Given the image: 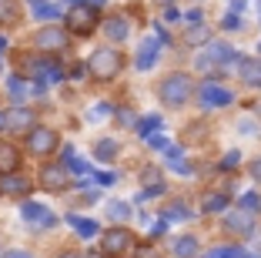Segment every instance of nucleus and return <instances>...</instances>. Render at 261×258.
Wrapping results in <instances>:
<instances>
[{"label": "nucleus", "mask_w": 261, "mask_h": 258, "mask_svg": "<svg viewBox=\"0 0 261 258\" xmlns=\"http://www.w3.org/2000/svg\"><path fill=\"white\" fill-rule=\"evenodd\" d=\"M224 205H228V195H224V191H211V195L201 201V212H221Z\"/></svg>", "instance_id": "nucleus-23"}, {"label": "nucleus", "mask_w": 261, "mask_h": 258, "mask_svg": "<svg viewBox=\"0 0 261 258\" xmlns=\"http://www.w3.org/2000/svg\"><path fill=\"white\" fill-rule=\"evenodd\" d=\"M174 255H177V258H194V255H198V238L181 235V238L174 242Z\"/></svg>", "instance_id": "nucleus-21"}, {"label": "nucleus", "mask_w": 261, "mask_h": 258, "mask_svg": "<svg viewBox=\"0 0 261 258\" xmlns=\"http://www.w3.org/2000/svg\"><path fill=\"white\" fill-rule=\"evenodd\" d=\"M191 98V77L188 74H171L161 81V101L168 107H181Z\"/></svg>", "instance_id": "nucleus-3"}, {"label": "nucleus", "mask_w": 261, "mask_h": 258, "mask_svg": "<svg viewBox=\"0 0 261 258\" xmlns=\"http://www.w3.org/2000/svg\"><path fill=\"white\" fill-rule=\"evenodd\" d=\"M17 165H20V151L7 141H0V171H14Z\"/></svg>", "instance_id": "nucleus-18"}, {"label": "nucleus", "mask_w": 261, "mask_h": 258, "mask_svg": "<svg viewBox=\"0 0 261 258\" xmlns=\"http://www.w3.org/2000/svg\"><path fill=\"white\" fill-rule=\"evenodd\" d=\"M121 124H127V128L134 124V118H130V111H121Z\"/></svg>", "instance_id": "nucleus-35"}, {"label": "nucleus", "mask_w": 261, "mask_h": 258, "mask_svg": "<svg viewBox=\"0 0 261 258\" xmlns=\"http://www.w3.org/2000/svg\"><path fill=\"white\" fill-rule=\"evenodd\" d=\"M108 114H111L108 104H97V107H91V114H87V118H91V121H104Z\"/></svg>", "instance_id": "nucleus-29"}, {"label": "nucleus", "mask_w": 261, "mask_h": 258, "mask_svg": "<svg viewBox=\"0 0 261 258\" xmlns=\"http://www.w3.org/2000/svg\"><path fill=\"white\" fill-rule=\"evenodd\" d=\"M27 4H31V14L37 17V20H57V14H61L50 0H27Z\"/></svg>", "instance_id": "nucleus-17"}, {"label": "nucleus", "mask_w": 261, "mask_h": 258, "mask_svg": "<svg viewBox=\"0 0 261 258\" xmlns=\"http://www.w3.org/2000/svg\"><path fill=\"white\" fill-rule=\"evenodd\" d=\"M221 258H251V255H248L245 248H234V245H231V248H221Z\"/></svg>", "instance_id": "nucleus-30"}, {"label": "nucleus", "mask_w": 261, "mask_h": 258, "mask_svg": "<svg viewBox=\"0 0 261 258\" xmlns=\"http://www.w3.org/2000/svg\"><path fill=\"white\" fill-rule=\"evenodd\" d=\"M40 184H44L47 191H64V188H67V168L47 165L44 171H40Z\"/></svg>", "instance_id": "nucleus-11"}, {"label": "nucleus", "mask_w": 261, "mask_h": 258, "mask_svg": "<svg viewBox=\"0 0 261 258\" xmlns=\"http://www.w3.org/2000/svg\"><path fill=\"white\" fill-rule=\"evenodd\" d=\"M31 124H34V114L27 107H17V111L4 114V128H10V131H27Z\"/></svg>", "instance_id": "nucleus-15"}, {"label": "nucleus", "mask_w": 261, "mask_h": 258, "mask_svg": "<svg viewBox=\"0 0 261 258\" xmlns=\"http://www.w3.org/2000/svg\"><path fill=\"white\" fill-rule=\"evenodd\" d=\"M17 20V4L14 0H0V24H14Z\"/></svg>", "instance_id": "nucleus-24"}, {"label": "nucleus", "mask_w": 261, "mask_h": 258, "mask_svg": "<svg viewBox=\"0 0 261 258\" xmlns=\"http://www.w3.org/2000/svg\"><path fill=\"white\" fill-rule=\"evenodd\" d=\"M258 131V124H251V121H241V134H254Z\"/></svg>", "instance_id": "nucleus-33"}, {"label": "nucleus", "mask_w": 261, "mask_h": 258, "mask_svg": "<svg viewBox=\"0 0 261 258\" xmlns=\"http://www.w3.org/2000/svg\"><path fill=\"white\" fill-rule=\"evenodd\" d=\"M224 228H228L231 235H254V218H251V212H231V215H224Z\"/></svg>", "instance_id": "nucleus-7"}, {"label": "nucleus", "mask_w": 261, "mask_h": 258, "mask_svg": "<svg viewBox=\"0 0 261 258\" xmlns=\"http://www.w3.org/2000/svg\"><path fill=\"white\" fill-rule=\"evenodd\" d=\"M64 4H84V0H64Z\"/></svg>", "instance_id": "nucleus-40"}, {"label": "nucleus", "mask_w": 261, "mask_h": 258, "mask_svg": "<svg viewBox=\"0 0 261 258\" xmlns=\"http://www.w3.org/2000/svg\"><path fill=\"white\" fill-rule=\"evenodd\" d=\"M231 104V91L221 84H201V107H221Z\"/></svg>", "instance_id": "nucleus-9"}, {"label": "nucleus", "mask_w": 261, "mask_h": 258, "mask_svg": "<svg viewBox=\"0 0 261 258\" xmlns=\"http://www.w3.org/2000/svg\"><path fill=\"white\" fill-rule=\"evenodd\" d=\"M27 148H31L34 154H50L57 148V134L50 128H31V134H27Z\"/></svg>", "instance_id": "nucleus-6"}, {"label": "nucleus", "mask_w": 261, "mask_h": 258, "mask_svg": "<svg viewBox=\"0 0 261 258\" xmlns=\"http://www.w3.org/2000/svg\"><path fill=\"white\" fill-rule=\"evenodd\" d=\"M127 215H130V205H124V201H111V205H108V218L124 221Z\"/></svg>", "instance_id": "nucleus-25"}, {"label": "nucleus", "mask_w": 261, "mask_h": 258, "mask_svg": "<svg viewBox=\"0 0 261 258\" xmlns=\"http://www.w3.org/2000/svg\"><path fill=\"white\" fill-rule=\"evenodd\" d=\"M158 47H161V40L158 37H147L144 44L138 47V71H147L158 64Z\"/></svg>", "instance_id": "nucleus-13"}, {"label": "nucleus", "mask_w": 261, "mask_h": 258, "mask_svg": "<svg viewBox=\"0 0 261 258\" xmlns=\"http://www.w3.org/2000/svg\"><path fill=\"white\" fill-rule=\"evenodd\" d=\"M147 145H151L154 151H168V137L164 134H147Z\"/></svg>", "instance_id": "nucleus-27"}, {"label": "nucleus", "mask_w": 261, "mask_h": 258, "mask_svg": "<svg viewBox=\"0 0 261 258\" xmlns=\"http://www.w3.org/2000/svg\"><path fill=\"white\" fill-rule=\"evenodd\" d=\"M67 221L74 225V231L81 238H94V235H97V221H91V218H77V215H70Z\"/></svg>", "instance_id": "nucleus-22"}, {"label": "nucleus", "mask_w": 261, "mask_h": 258, "mask_svg": "<svg viewBox=\"0 0 261 258\" xmlns=\"http://www.w3.org/2000/svg\"><path fill=\"white\" fill-rule=\"evenodd\" d=\"M34 40H37L40 51H64V47H67V34L57 31V27H47V31H40Z\"/></svg>", "instance_id": "nucleus-12"}, {"label": "nucleus", "mask_w": 261, "mask_h": 258, "mask_svg": "<svg viewBox=\"0 0 261 258\" xmlns=\"http://www.w3.org/2000/svg\"><path fill=\"white\" fill-rule=\"evenodd\" d=\"M171 168H174L177 175H191V165H188V161H181V158H174V161H171Z\"/></svg>", "instance_id": "nucleus-31"}, {"label": "nucleus", "mask_w": 261, "mask_h": 258, "mask_svg": "<svg viewBox=\"0 0 261 258\" xmlns=\"http://www.w3.org/2000/svg\"><path fill=\"white\" fill-rule=\"evenodd\" d=\"M158 124H161V118H144V121H138V131L151 134V131H158Z\"/></svg>", "instance_id": "nucleus-26"}, {"label": "nucleus", "mask_w": 261, "mask_h": 258, "mask_svg": "<svg viewBox=\"0 0 261 258\" xmlns=\"http://www.w3.org/2000/svg\"><path fill=\"white\" fill-rule=\"evenodd\" d=\"M20 215H23L27 221H31L34 228H50V225H57V218H54V215L47 212L44 205H34V201H27V205L20 208Z\"/></svg>", "instance_id": "nucleus-10"}, {"label": "nucleus", "mask_w": 261, "mask_h": 258, "mask_svg": "<svg viewBox=\"0 0 261 258\" xmlns=\"http://www.w3.org/2000/svg\"><path fill=\"white\" fill-rule=\"evenodd\" d=\"M238 74L248 87H261V61H248V57H238Z\"/></svg>", "instance_id": "nucleus-14"}, {"label": "nucleus", "mask_w": 261, "mask_h": 258, "mask_svg": "<svg viewBox=\"0 0 261 258\" xmlns=\"http://www.w3.org/2000/svg\"><path fill=\"white\" fill-rule=\"evenodd\" d=\"M241 208H245V212H251V208L258 212V208H261V198L251 191V195H245V198H241Z\"/></svg>", "instance_id": "nucleus-28"}, {"label": "nucleus", "mask_w": 261, "mask_h": 258, "mask_svg": "<svg viewBox=\"0 0 261 258\" xmlns=\"http://www.w3.org/2000/svg\"><path fill=\"white\" fill-rule=\"evenodd\" d=\"M254 114H258V118H261V101H258V104H254Z\"/></svg>", "instance_id": "nucleus-39"}, {"label": "nucleus", "mask_w": 261, "mask_h": 258, "mask_svg": "<svg viewBox=\"0 0 261 258\" xmlns=\"http://www.w3.org/2000/svg\"><path fill=\"white\" fill-rule=\"evenodd\" d=\"M104 34H108L111 40H124L130 34V24L124 20V17H108V20H104Z\"/></svg>", "instance_id": "nucleus-16"}, {"label": "nucleus", "mask_w": 261, "mask_h": 258, "mask_svg": "<svg viewBox=\"0 0 261 258\" xmlns=\"http://www.w3.org/2000/svg\"><path fill=\"white\" fill-rule=\"evenodd\" d=\"M251 175H254V181H261V158L251 165Z\"/></svg>", "instance_id": "nucleus-34"}, {"label": "nucleus", "mask_w": 261, "mask_h": 258, "mask_svg": "<svg viewBox=\"0 0 261 258\" xmlns=\"http://www.w3.org/2000/svg\"><path fill=\"white\" fill-rule=\"evenodd\" d=\"M10 98L14 101H23V98H31V94H37L40 87H34V84H27V81H20V77H10Z\"/></svg>", "instance_id": "nucleus-19"}, {"label": "nucleus", "mask_w": 261, "mask_h": 258, "mask_svg": "<svg viewBox=\"0 0 261 258\" xmlns=\"http://www.w3.org/2000/svg\"><path fill=\"white\" fill-rule=\"evenodd\" d=\"M238 57H241V54H234L228 44H221V40H211V44H207L204 51L198 54V61H194V64H198V71H215V67H228L231 61L238 64Z\"/></svg>", "instance_id": "nucleus-1"}, {"label": "nucleus", "mask_w": 261, "mask_h": 258, "mask_svg": "<svg viewBox=\"0 0 261 258\" xmlns=\"http://www.w3.org/2000/svg\"><path fill=\"white\" fill-rule=\"evenodd\" d=\"M57 258H81V255H74V251H64V255H57Z\"/></svg>", "instance_id": "nucleus-38"}, {"label": "nucleus", "mask_w": 261, "mask_h": 258, "mask_svg": "<svg viewBox=\"0 0 261 258\" xmlns=\"http://www.w3.org/2000/svg\"><path fill=\"white\" fill-rule=\"evenodd\" d=\"M94 24H97V7H70L67 14V27L70 34H91L94 31Z\"/></svg>", "instance_id": "nucleus-4"}, {"label": "nucleus", "mask_w": 261, "mask_h": 258, "mask_svg": "<svg viewBox=\"0 0 261 258\" xmlns=\"http://www.w3.org/2000/svg\"><path fill=\"white\" fill-rule=\"evenodd\" d=\"M0 195H31V178L17 175V171H4L0 175Z\"/></svg>", "instance_id": "nucleus-8"}, {"label": "nucleus", "mask_w": 261, "mask_h": 258, "mask_svg": "<svg viewBox=\"0 0 261 258\" xmlns=\"http://www.w3.org/2000/svg\"><path fill=\"white\" fill-rule=\"evenodd\" d=\"M204 258H221V248H215V251H207Z\"/></svg>", "instance_id": "nucleus-37"}, {"label": "nucleus", "mask_w": 261, "mask_h": 258, "mask_svg": "<svg viewBox=\"0 0 261 258\" xmlns=\"http://www.w3.org/2000/svg\"><path fill=\"white\" fill-rule=\"evenodd\" d=\"M130 245H134V238H130V231H124V228L104 231V255L117 258V255H124V251H130Z\"/></svg>", "instance_id": "nucleus-5"}, {"label": "nucleus", "mask_w": 261, "mask_h": 258, "mask_svg": "<svg viewBox=\"0 0 261 258\" xmlns=\"http://www.w3.org/2000/svg\"><path fill=\"white\" fill-rule=\"evenodd\" d=\"M87 71H91L97 81H111V77L121 71V54L111 51V47H100V51L91 54V61H87Z\"/></svg>", "instance_id": "nucleus-2"}, {"label": "nucleus", "mask_w": 261, "mask_h": 258, "mask_svg": "<svg viewBox=\"0 0 261 258\" xmlns=\"http://www.w3.org/2000/svg\"><path fill=\"white\" fill-rule=\"evenodd\" d=\"M4 258H34V255H27V251H7Z\"/></svg>", "instance_id": "nucleus-36"}, {"label": "nucleus", "mask_w": 261, "mask_h": 258, "mask_svg": "<svg viewBox=\"0 0 261 258\" xmlns=\"http://www.w3.org/2000/svg\"><path fill=\"white\" fill-rule=\"evenodd\" d=\"M117 141H111V137H104V141H97V145H94V158L97 161H114L117 158Z\"/></svg>", "instance_id": "nucleus-20"}, {"label": "nucleus", "mask_w": 261, "mask_h": 258, "mask_svg": "<svg viewBox=\"0 0 261 258\" xmlns=\"http://www.w3.org/2000/svg\"><path fill=\"white\" fill-rule=\"evenodd\" d=\"M4 47H7V40H4V37H0V51H4Z\"/></svg>", "instance_id": "nucleus-41"}, {"label": "nucleus", "mask_w": 261, "mask_h": 258, "mask_svg": "<svg viewBox=\"0 0 261 258\" xmlns=\"http://www.w3.org/2000/svg\"><path fill=\"white\" fill-rule=\"evenodd\" d=\"M238 158H241V154H238V151H231V154H224V161H221V168H224V171H228V168H231V165H238Z\"/></svg>", "instance_id": "nucleus-32"}]
</instances>
